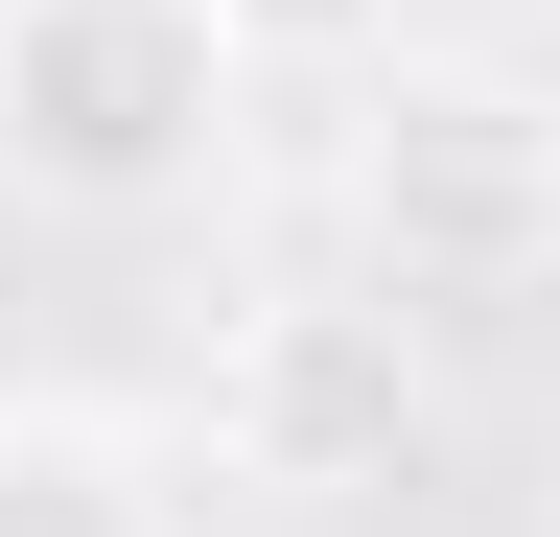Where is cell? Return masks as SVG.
Listing matches in <instances>:
<instances>
[{"mask_svg":"<svg viewBox=\"0 0 560 537\" xmlns=\"http://www.w3.org/2000/svg\"><path fill=\"white\" fill-rule=\"evenodd\" d=\"M257 117L234 0H0V187L47 211H187Z\"/></svg>","mask_w":560,"mask_h":537,"instance_id":"6da1fadb","label":"cell"},{"mask_svg":"<svg viewBox=\"0 0 560 537\" xmlns=\"http://www.w3.org/2000/svg\"><path fill=\"white\" fill-rule=\"evenodd\" d=\"M350 234L397 257V304L560 281V94L537 71H397L350 117Z\"/></svg>","mask_w":560,"mask_h":537,"instance_id":"7a4b0ae2","label":"cell"},{"mask_svg":"<svg viewBox=\"0 0 560 537\" xmlns=\"http://www.w3.org/2000/svg\"><path fill=\"white\" fill-rule=\"evenodd\" d=\"M0 537H164V467L94 397H0Z\"/></svg>","mask_w":560,"mask_h":537,"instance_id":"3957f363","label":"cell"},{"mask_svg":"<svg viewBox=\"0 0 560 537\" xmlns=\"http://www.w3.org/2000/svg\"><path fill=\"white\" fill-rule=\"evenodd\" d=\"M234 24H257V71H374L420 0H234Z\"/></svg>","mask_w":560,"mask_h":537,"instance_id":"277c9868","label":"cell"}]
</instances>
